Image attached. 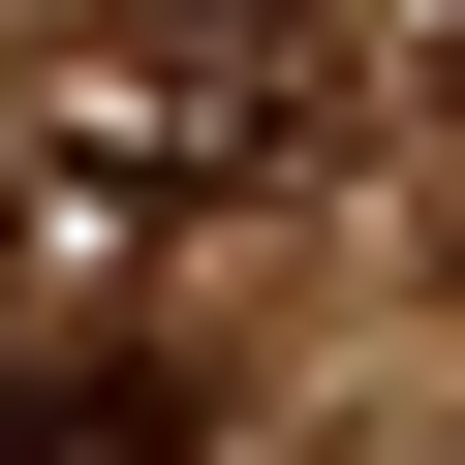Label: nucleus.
I'll use <instances>...</instances> for the list:
<instances>
[{
    "label": "nucleus",
    "mask_w": 465,
    "mask_h": 465,
    "mask_svg": "<svg viewBox=\"0 0 465 465\" xmlns=\"http://www.w3.org/2000/svg\"><path fill=\"white\" fill-rule=\"evenodd\" d=\"M0 465H186V372H0Z\"/></svg>",
    "instance_id": "2"
},
{
    "label": "nucleus",
    "mask_w": 465,
    "mask_h": 465,
    "mask_svg": "<svg viewBox=\"0 0 465 465\" xmlns=\"http://www.w3.org/2000/svg\"><path fill=\"white\" fill-rule=\"evenodd\" d=\"M0 280H32V155H0Z\"/></svg>",
    "instance_id": "4"
},
{
    "label": "nucleus",
    "mask_w": 465,
    "mask_h": 465,
    "mask_svg": "<svg viewBox=\"0 0 465 465\" xmlns=\"http://www.w3.org/2000/svg\"><path fill=\"white\" fill-rule=\"evenodd\" d=\"M311 124H341V0H94L0 155H32V217H249L311 186Z\"/></svg>",
    "instance_id": "1"
},
{
    "label": "nucleus",
    "mask_w": 465,
    "mask_h": 465,
    "mask_svg": "<svg viewBox=\"0 0 465 465\" xmlns=\"http://www.w3.org/2000/svg\"><path fill=\"white\" fill-rule=\"evenodd\" d=\"M403 94H434V124H465V0H403Z\"/></svg>",
    "instance_id": "3"
}]
</instances>
